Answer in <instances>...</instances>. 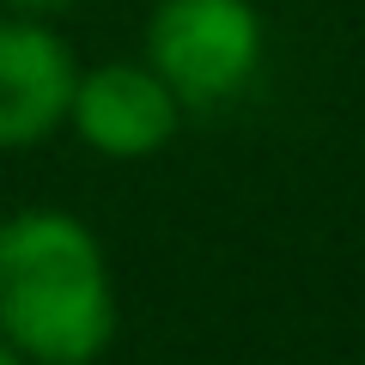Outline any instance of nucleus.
I'll use <instances>...</instances> for the list:
<instances>
[{
	"label": "nucleus",
	"mask_w": 365,
	"mask_h": 365,
	"mask_svg": "<svg viewBox=\"0 0 365 365\" xmlns=\"http://www.w3.org/2000/svg\"><path fill=\"white\" fill-rule=\"evenodd\" d=\"M67 128L98 158H153L177 140L182 104L146 61H91L73 79Z\"/></svg>",
	"instance_id": "obj_3"
},
{
	"label": "nucleus",
	"mask_w": 365,
	"mask_h": 365,
	"mask_svg": "<svg viewBox=\"0 0 365 365\" xmlns=\"http://www.w3.org/2000/svg\"><path fill=\"white\" fill-rule=\"evenodd\" d=\"M67 6H79V0H0V13H19V19H55Z\"/></svg>",
	"instance_id": "obj_5"
},
{
	"label": "nucleus",
	"mask_w": 365,
	"mask_h": 365,
	"mask_svg": "<svg viewBox=\"0 0 365 365\" xmlns=\"http://www.w3.org/2000/svg\"><path fill=\"white\" fill-rule=\"evenodd\" d=\"M0 365H25V359H19V353L6 347V341H0Z\"/></svg>",
	"instance_id": "obj_6"
},
{
	"label": "nucleus",
	"mask_w": 365,
	"mask_h": 365,
	"mask_svg": "<svg viewBox=\"0 0 365 365\" xmlns=\"http://www.w3.org/2000/svg\"><path fill=\"white\" fill-rule=\"evenodd\" d=\"M140 61L177 91L182 110L232 104L262 67L256 0H158Z\"/></svg>",
	"instance_id": "obj_2"
},
{
	"label": "nucleus",
	"mask_w": 365,
	"mask_h": 365,
	"mask_svg": "<svg viewBox=\"0 0 365 365\" xmlns=\"http://www.w3.org/2000/svg\"><path fill=\"white\" fill-rule=\"evenodd\" d=\"M0 341L25 365H98L116 341V274L79 213L0 220Z\"/></svg>",
	"instance_id": "obj_1"
},
{
	"label": "nucleus",
	"mask_w": 365,
	"mask_h": 365,
	"mask_svg": "<svg viewBox=\"0 0 365 365\" xmlns=\"http://www.w3.org/2000/svg\"><path fill=\"white\" fill-rule=\"evenodd\" d=\"M79 61L49 19L0 13V153H25L67 128Z\"/></svg>",
	"instance_id": "obj_4"
}]
</instances>
